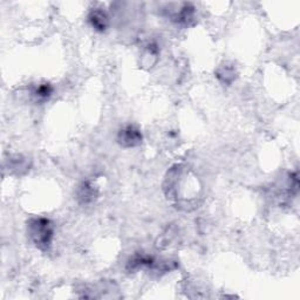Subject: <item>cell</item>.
Returning a JSON list of instances; mask_svg holds the SVG:
<instances>
[{
  "mask_svg": "<svg viewBox=\"0 0 300 300\" xmlns=\"http://www.w3.org/2000/svg\"><path fill=\"white\" fill-rule=\"evenodd\" d=\"M89 22L98 31H105L108 27V16L106 15L105 12L95 9L89 15Z\"/></svg>",
  "mask_w": 300,
  "mask_h": 300,
  "instance_id": "3",
  "label": "cell"
},
{
  "mask_svg": "<svg viewBox=\"0 0 300 300\" xmlns=\"http://www.w3.org/2000/svg\"><path fill=\"white\" fill-rule=\"evenodd\" d=\"M53 93V88L49 83H44V85H40L39 87H36L33 92V94L35 95V98L39 100V101H44V100H47L49 96L52 95Z\"/></svg>",
  "mask_w": 300,
  "mask_h": 300,
  "instance_id": "6",
  "label": "cell"
},
{
  "mask_svg": "<svg viewBox=\"0 0 300 300\" xmlns=\"http://www.w3.org/2000/svg\"><path fill=\"white\" fill-rule=\"evenodd\" d=\"M28 235L40 250H47L51 246L54 228L48 219L34 218L28 223Z\"/></svg>",
  "mask_w": 300,
  "mask_h": 300,
  "instance_id": "1",
  "label": "cell"
},
{
  "mask_svg": "<svg viewBox=\"0 0 300 300\" xmlns=\"http://www.w3.org/2000/svg\"><path fill=\"white\" fill-rule=\"evenodd\" d=\"M96 196H98V192H96V189L92 185L91 182L82 183L78 191V198L80 201L82 203H91L94 201Z\"/></svg>",
  "mask_w": 300,
  "mask_h": 300,
  "instance_id": "4",
  "label": "cell"
},
{
  "mask_svg": "<svg viewBox=\"0 0 300 300\" xmlns=\"http://www.w3.org/2000/svg\"><path fill=\"white\" fill-rule=\"evenodd\" d=\"M118 141L126 148L136 147L142 142V134L134 126H127L121 129L118 135Z\"/></svg>",
  "mask_w": 300,
  "mask_h": 300,
  "instance_id": "2",
  "label": "cell"
},
{
  "mask_svg": "<svg viewBox=\"0 0 300 300\" xmlns=\"http://www.w3.org/2000/svg\"><path fill=\"white\" fill-rule=\"evenodd\" d=\"M217 78L221 80L223 83L230 85L235 80V69L231 66H222L217 72Z\"/></svg>",
  "mask_w": 300,
  "mask_h": 300,
  "instance_id": "5",
  "label": "cell"
}]
</instances>
